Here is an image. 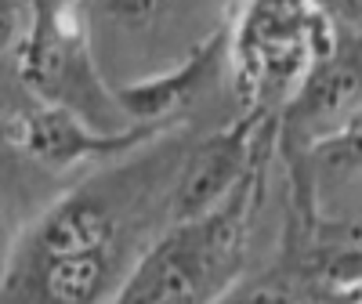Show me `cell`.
Segmentation results:
<instances>
[{
	"instance_id": "obj_5",
	"label": "cell",
	"mask_w": 362,
	"mask_h": 304,
	"mask_svg": "<svg viewBox=\"0 0 362 304\" xmlns=\"http://www.w3.org/2000/svg\"><path fill=\"white\" fill-rule=\"evenodd\" d=\"M355 105H362V25L351 33H337L329 54L315 62L297 95L279 109V138L290 152L297 148L305 156Z\"/></svg>"
},
{
	"instance_id": "obj_6",
	"label": "cell",
	"mask_w": 362,
	"mask_h": 304,
	"mask_svg": "<svg viewBox=\"0 0 362 304\" xmlns=\"http://www.w3.org/2000/svg\"><path fill=\"white\" fill-rule=\"evenodd\" d=\"M167 127H148V124H131L124 131H102L95 124H87L83 116L62 109V105H47L37 102L25 112L22 127L15 134V148L25 152L33 163L62 170L76 163H109V160H124L134 148L156 141Z\"/></svg>"
},
{
	"instance_id": "obj_7",
	"label": "cell",
	"mask_w": 362,
	"mask_h": 304,
	"mask_svg": "<svg viewBox=\"0 0 362 304\" xmlns=\"http://www.w3.org/2000/svg\"><path fill=\"white\" fill-rule=\"evenodd\" d=\"M225 51H228V29H218V33L206 37L181 66H174L167 73H156V76H145V80L109 87L112 102H116L119 112H124L127 124L167 127L170 116L177 109H185L199 90L214 80Z\"/></svg>"
},
{
	"instance_id": "obj_9",
	"label": "cell",
	"mask_w": 362,
	"mask_h": 304,
	"mask_svg": "<svg viewBox=\"0 0 362 304\" xmlns=\"http://www.w3.org/2000/svg\"><path fill=\"white\" fill-rule=\"evenodd\" d=\"M305 160L319 170H329V174L362 170V105H355L334 131L322 134L305 152Z\"/></svg>"
},
{
	"instance_id": "obj_12",
	"label": "cell",
	"mask_w": 362,
	"mask_h": 304,
	"mask_svg": "<svg viewBox=\"0 0 362 304\" xmlns=\"http://www.w3.org/2000/svg\"><path fill=\"white\" fill-rule=\"evenodd\" d=\"M300 304H362V279L355 283H312Z\"/></svg>"
},
{
	"instance_id": "obj_2",
	"label": "cell",
	"mask_w": 362,
	"mask_h": 304,
	"mask_svg": "<svg viewBox=\"0 0 362 304\" xmlns=\"http://www.w3.org/2000/svg\"><path fill=\"white\" fill-rule=\"evenodd\" d=\"M334 44L337 29L312 0H243L228 51L247 112L276 116Z\"/></svg>"
},
{
	"instance_id": "obj_4",
	"label": "cell",
	"mask_w": 362,
	"mask_h": 304,
	"mask_svg": "<svg viewBox=\"0 0 362 304\" xmlns=\"http://www.w3.org/2000/svg\"><path fill=\"white\" fill-rule=\"evenodd\" d=\"M276 116L264 112H243L225 131L196 141L177 167L174 189H170V225L192 221L214 210L221 199L232 196V189L243 181L254 167H261V131Z\"/></svg>"
},
{
	"instance_id": "obj_11",
	"label": "cell",
	"mask_w": 362,
	"mask_h": 304,
	"mask_svg": "<svg viewBox=\"0 0 362 304\" xmlns=\"http://www.w3.org/2000/svg\"><path fill=\"white\" fill-rule=\"evenodd\" d=\"M170 0H105V11L119 22V25H131L141 29L148 22H156L167 11Z\"/></svg>"
},
{
	"instance_id": "obj_8",
	"label": "cell",
	"mask_w": 362,
	"mask_h": 304,
	"mask_svg": "<svg viewBox=\"0 0 362 304\" xmlns=\"http://www.w3.org/2000/svg\"><path fill=\"white\" fill-rule=\"evenodd\" d=\"M312 286V254L290 250L279 264H272L250 279H232L210 304H300Z\"/></svg>"
},
{
	"instance_id": "obj_13",
	"label": "cell",
	"mask_w": 362,
	"mask_h": 304,
	"mask_svg": "<svg viewBox=\"0 0 362 304\" xmlns=\"http://www.w3.org/2000/svg\"><path fill=\"white\" fill-rule=\"evenodd\" d=\"M312 4L329 22H358L362 18V0H312Z\"/></svg>"
},
{
	"instance_id": "obj_1",
	"label": "cell",
	"mask_w": 362,
	"mask_h": 304,
	"mask_svg": "<svg viewBox=\"0 0 362 304\" xmlns=\"http://www.w3.org/2000/svg\"><path fill=\"white\" fill-rule=\"evenodd\" d=\"M257 196L261 167L203 218L167 225L131 264L109 304H210L239 279Z\"/></svg>"
},
{
	"instance_id": "obj_3",
	"label": "cell",
	"mask_w": 362,
	"mask_h": 304,
	"mask_svg": "<svg viewBox=\"0 0 362 304\" xmlns=\"http://www.w3.org/2000/svg\"><path fill=\"white\" fill-rule=\"evenodd\" d=\"M33 25L15 58V73L25 90L47 105H62L83 116L102 131H124L112 127V116L124 119V112L116 109L112 90L98 80L80 0H33Z\"/></svg>"
},
{
	"instance_id": "obj_10",
	"label": "cell",
	"mask_w": 362,
	"mask_h": 304,
	"mask_svg": "<svg viewBox=\"0 0 362 304\" xmlns=\"http://www.w3.org/2000/svg\"><path fill=\"white\" fill-rule=\"evenodd\" d=\"M33 0H0V62L4 58H18L29 25H33Z\"/></svg>"
}]
</instances>
